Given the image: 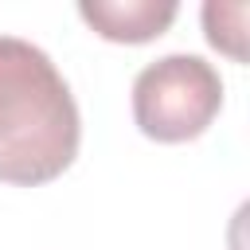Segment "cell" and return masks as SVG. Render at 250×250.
Masks as SVG:
<instances>
[{"label": "cell", "mask_w": 250, "mask_h": 250, "mask_svg": "<svg viewBox=\"0 0 250 250\" xmlns=\"http://www.w3.org/2000/svg\"><path fill=\"white\" fill-rule=\"evenodd\" d=\"M78 145V102L51 55L20 35H0V184H51L74 164Z\"/></svg>", "instance_id": "cell-1"}, {"label": "cell", "mask_w": 250, "mask_h": 250, "mask_svg": "<svg viewBox=\"0 0 250 250\" xmlns=\"http://www.w3.org/2000/svg\"><path fill=\"white\" fill-rule=\"evenodd\" d=\"M223 109V78L199 55H164L133 78V121L148 141L184 145Z\"/></svg>", "instance_id": "cell-2"}, {"label": "cell", "mask_w": 250, "mask_h": 250, "mask_svg": "<svg viewBox=\"0 0 250 250\" xmlns=\"http://www.w3.org/2000/svg\"><path fill=\"white\" fill-rule=\"evenodd\" d=\"M78 16L109 43H148L180 16L176 0H82Z\"/></svg>", "instance_id": "cell-3"}, {"label": "cell", "mask_w": 250, "mask_h": 250, "mask_svg": "<svg viewBox=\"0 0 250 250\" xmlns=\"http://www.w3.org/2000/svg\"><path fill=\"white\" fill-rule=\"evenodd\" d=\"M203 31L215 51L246 62V4H203Z\"/></svg>", "instance_id": "cell-4"}]
</instances>
